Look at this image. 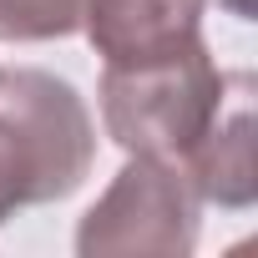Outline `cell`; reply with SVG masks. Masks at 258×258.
<instances>
[{
    "label": "cell",
    "instance_id": "7a4b0ae2",
    "mask_svg": "<svg viewBox=\"0 0 258 258\" xmlns=\"http://www.w3.org/2000/svg\"><path fill=\"white\" fill-rule=\"evenodd\" d=\"M228 91V71H218L213 51L198 41L126 61L101 71V126L121 152L177 162L198 147L208 121L218 116Z\"/></svg>",
    "mask_w": 258,
    "mask_h": 258
},
{
    "label": "cell",
    "instance_id": "5b68a950",
    "mask_svg": "<svg viewBox=\"0 0 258 258\" xmlns=\"http://www.w3.org/2000/svg\"><path fill=\"white\" fill-rule=\"evenodd\" d=\"M208 0H86L81 31L106 66L147 61L203 36Z\"/></svg>",
    "mask_w": 258,
    "mask_h": 258
},
{
    "label": "cell",
    "instance_id": "277c9868",
    "mask_svg": "<svg viewBox=\"0 0 258 258\" xmlns=\"http://www.w3.org/2000/svg\"><path fill=\"white\" fill-rule=\"evenodd\" d=\"M182 172L203 203L218 208H248L258 198V167H253V76L228 71V91L218 116L198 147L182 157Z\"/></svg>",
    "mask_w": 258,
    "mask_h": 258
},
{
    "label": "cell",
    "instance_id": "8992f818",
    "mask_svg": "<svg viewBox=\"0 0 258 258\" xmlns=\"http://www.w3.org/2000/svg\"><path fill=\"white\" fill-rule=\"evenodd\" d=\"M86 0H0V41H61L76 36Z\"/></svg>",
    "mask_w": 258,
    "mask_h": 258
},
{
    "label": "cell",
    "instance_id": "6da1fadb",
    "mask_svg": "<svg viewBox=\"0 0 258 258\" xmlns=\"http://www.w3.org/2000/svg\"><path fill=\"white\" fill-rule=\"evenodd\" d=\"M96 162V121L71 81L41 66L0 71V223L71 198Z\"/></svg>",
    "mask_w": 258,
    "mask_h": 258
},
{
    "label": "cell",
    "instance_id": "3957f363",
    "mask_svg": "<svg viewBox=\"0 0 258 258\" xmlns=\"http://www.w3.org/2000/svg\"><path fill=\"white\" fill-rule=\"evenodd\" d=\"M198 213L203 198L192 192L177 162L126 152V167L86 208L76 228V253L81 258H126V253L187 258L198 248Z\"/></svg>",
    "mask_w": 258,
    "mask_h": 258
}]
</instances>
